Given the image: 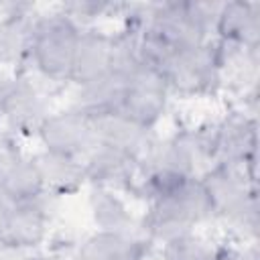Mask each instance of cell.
<instances>
[{
	"instance_id": "cell-1",
	"label": "cell",
	"mask_w": 260,
	"mask_h": 260,
	"mask_svg": "<svg viewBox=\"0 0 260 260\" xmlns=\"http://www.w3.org/2000/svg\"><path fill=\"white\" fill-rule=\"evenodd\" d=\"M209 219H213V211L201 179H185L146 203L138 232L150 246H162L173 238L195 232Z\"/></svg>"
},
{
	"instance_id": "cell-2",
	"label": "cell",
	"mask_w": 260,
	"mask_h": 260,
	"mask_svg": "<svg viewBox=\"0 0 260 260\" xmlns=\"http://www.w3.org/2000/svg\"><path fill=\"white\" fill-rule=\"evenodd\" d=\"M209 197L213 219H219L238 244L258 240V191L256 179L242 169L209 167L201 177Z\"/></svg>"
},
{
	"instance_id": "cell-3",
	"label": "cell",
	"mask_w": 260,
	"mask_h": 260,
	"mask_svg": "<svg viewBox=\"0 0 260 260\" xmlns=\"http://www.w3.org/2000/svg\"><path fill=\"white\" fill-rule=\"evenodd\" d=\"M79 32L81 26L57 6L49 12H37L28 73L47 83H71Z\"/></svg>"
},
{
	"instance_id": "cell-4",
	"label": "cell",
	"mask_w": 260,
	"mask_h": 260,
	"mask_svg": "<svg viewBox=\"0 0 260 260\" xmlns=\"http://www.w3.org/2000/svg\"><path fill=\"white\" fill-rule=\"evenodd\" d=\"M171 95L203 98L213 95L225 85L223 57L215 39L183 49H169L160 61Z\"/></svg>"
},
{
	"instance_id": "cell-5",
	"label": "cell",
	"mask_w": 260,
	"mask_h": 260,
	"mask_svg": "<svg viewBox=\"0 0 260 260\" xmlns=\"http://www.w3.org/2000/svg\"><path fill=\"white\" fill-rule=\"evenodd\" d=\"M205 128H207L211 167L242 169L252 179H256V169H258L256 116L238 108Z\"/></svg>"
},
{
	"instance_id": "cell-6",
	"label": "cell",
	"mask_w": 260,
	"mask_h": 260,
	"mask_svg": "<svg viewBox=\"0 0 260 260\" xmlns=\"http://www.w3.org/2000/svg\"><path fill=\"white\" fill-rule=\"evenodd\" d=\"M55 207L57 197L47 191L28 201L0 203V254H22L45 244Z\"/></svg>"
},
{
	"instance_id": "cell-7",
	"label": "cell",
	"mask_w": 260,
	"mask_h": 260,
	"mask_svg": "<svg viewBox=\"0 0 260 260\" xmlns=\"http://www.w3.org/2000/svg\"><path fill=\"white\" fill-rule=\"evenodd\" d=\"M49 102L30 73L0 75V128L6 136H35L49 116Z\"/></svg>"
},
{
	"instance_id": "cell-8",
	"label": "cell",
	"mask_w": 260,
	"mask_h": 260,
	"mask_svg": "<svg viewBox=\"0 0 260 260\" xmlns=\"http://www.w3.org/2000/svg\"><path fill=\"white\" fill-rule=\"evenodd\" d=\"M169 100L171 91L162 73L150 65H144L124 77V95L120 112L132 118L134 122L154 130L167 114Z\"/></svg>"
},
{
	"instance_id": "cell-9",
	"label": "cell",
	"mask_w": 260,
	"mask_h": 260,
	"mask_svg": "<svg viewBox=\"0 0 260 260\" xmlns=\"http://www.w3.org/2000/svg\"><path fill=\"white\" fill-rule=\"evenodd\" d=\"M37 138L47 152L83 160L95 144L93 120L73 106L49 112L37 132Z\"/></svg>"
},
{
	"instance_id": "cell-10",
	"label": "cell",
	"mask_w": 260,
	"mask_h": 260,
	"mask_svg": "<svg viewBox=\"0 0 260 260\" xmlns=\"http://www.w3.org/2000/svg\"><path fill=\"white\" fill-rule=\"evenodd\" d=\"M43 191L35 154L20 150L10 136H0V203L28 201Z\"/></svg>"
},
{
	"instance_id": "cell-11",
	"label": "cell",
	"mask_w": 260,
	"mask_h": 260,
	"mask_svg": "<svg viewBox=\"0 0 260 260\" xmlns=\"http://www.w3.org/2000/svg\"><path fill=\"white\" fill-rule=\"evenodd\" d=\"M213 39L240 49H260V2H219Z\"/></svg>"
},
{
	"instance_id": "cell-12",
	"label": "cell",
	"mask_w": 260,
	"mask_h": 260,
	"mask_svg": "<svg viewBox=\"0 0 260 260\" xmlns=\"http://www.w3.org/2000/svg\"><path fill=\"white\" fill-rule=\"evenodd\" d=\"M93 134H95V144L124 152L138 162L144 158V154L156 140V134L152 128H146L134 122L122 112H112L95 118Z\"/></svg>"
},
{
	"instance_id": "cell-13",
	"label": "cell",
	"mask_w": 260,
	"mask_h": 260,
	"mask_svg": "<svg viewBox=\"0 0 260 260\" xmlns=\"http://www.w3.org/2000/svg\"><path fill=\"white\" fill-rule=\"evenodd\" d=\"M114 65V35L100 26L81 28L73 59L71 83L83 85L112 73Z\"/></svg>"
},
{
	"instance_id": "cell-14",
	"label": "cell",
	"mask_w": 260,
	"mask_h": 260,
	"mask_svg": "<svg viewBox=\"0 0 260 260\" xmlns=\"http://www.w3.org/2000/svg\"><path fill=\"white\" fill-rule=\"evenodd\" d=\"M89 187H104L114 191H128L138 173V160L114 148L93 144L83 158Z\"/></svg>"
},
{
	"instance_id": "cell-15",
	"label": "cell",
	"mask_w": 260,
	"mask_h": 260,
	"mask_svg": "<svg viewBox=\"0 0 260 260\" xmlns=\"http://www.w3.org/2000/svg\"><path fill=\"white\" fill-rule=\"evenodd\" d=\"M35 16L37 12L0 14V69L4 75L28 73Z\"/></svg>"
},
{
	"instance_id": "cell-16",
	"label": "cell",
	"mask_w": 260,
	"mask_h": 260,
	"mask_svg": "<svg viewBox=\"0 0 260 260\" xmlns=\"http://www.w3.org/2000/svg\"><path fill=\"white\" fill-rule=\"evenodd\" d=\"M150 244L138 234L93 232L83 238L73 254V260H146Z\"/></svg>"
},
{
	"instance_id": "cell-17",
	"label": "cell",
	"mask_w": 260,
	"mask_h": 260,
	"mask_svg": "<svg viewBox=\"0 0 260 260\" xmlns=\"http://www.w3.org/2000/svg\"><path fill=\"white\" fill-rule=\"evenodd\" d=\"M35 160H37L43 189L57 199L75 195L87 185L85 165L81 158H71V156L41 150L35 154Z\"/></svg>"
},
{
	"instance_id": "cell-18",
	"label": "cell",
	"mask_w": 260,
	"mask_h": 260,
	"mask_svg": "<svg viewBox=\"0 0 260 260\" xmlns=\"http://www.w3.org/2000/svg\"><path fill=\"white\" fill-rule=\"evenodd\" d=\"M87 209L98 232L138 234V219L120 191L91 187L87 195Z\"/></svg>"
},
{
	"instance_id": "cell-19",
	"label": "cell",
	"mask_w": 260,
	"mask_h": 260,
	"mask_svg": "<svg viewBox=\"0 0 260 260\" xmlns=\"http://www.w3.org/2000/svg\"><path fill=\"white\" fill-rule=\"evenodd\" d=\"M122 95H124V77L112 71L95 81L75 85L71 106L83 112L85 116H89L91 120H95L100 116L120 112Z\"/></svg>"
},
{
	"instance_id": "cell-20",
	"label": "cell",
	"mask_w": 260,
	"mask_h": 260,
	"mask_svg": "<svg viewBox=\"0 0 260 260\" xmlns=\"http://www.w3.org/2000/svg\"><path fill=\"white\" fill-rule=\"evenodd\" d=\"M126 2H104V0H69V2H61L57 4V8L69 16L75 24H79L81 28L87 26H98L100 20L104 18H122V10H124Z\"/></svg>"
},
{
	"instance_id": "cell-21",
	"label": "cell",
	"mask_w": 260,
	"mask_h": 260,
	"mask_svg": "<svg viewBox=\"0 0 260 260\" xmlns=\"http://www.w3.org/2000/svg\"><path fill=\"white\" fill-rule=\"evenodd\" d=\"M160 248V260H213L217 246L197 230L169 240Z\"/></svg>"
},
{
	"instance_id": "cell-22",
	"label": "cell",
	"mask_w": 260,
	"mask_h": 260,
	"mask_svg": "<svg viewBox=\"0 0 260 260\" xmlns=\"http://www.w3.org/2000/svg\"><path fill=\"white\" fill-rule=\"evenodd\" d=\"M213 260H260L256 244H225L217 246Z\"/></svg>"
},
{
	"instance_id": "cell-23",
	"label": "cell",
	"mask_w": 260,
	"mask_h": 260,
	"mask_svg": "<svg viewBox=\"0 0 260 260\" xmlns=\"http://www.w3.org/2000/svg\"><path fill=\"white\" fill-rule=\"evenodd\" d=\"M28 260H71L65 254H57V252H49V254H41V256H32Z\"/></svg>"
},
{
	"instance_id": "cell-24",
	"label": "cell",
	"mask_w": 260,
	"mask_h": 260,
	"mask_svg": "<svg viewBox=\"0 0 260 260\" xmlns=\"http://www.w3.org/2000/svg\"><path fill=\"white\" fill-rule=\"evenodd\" d=\"M0 260H4V256H2V254H0Z\"/></svg>"
}]
</instances>
